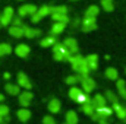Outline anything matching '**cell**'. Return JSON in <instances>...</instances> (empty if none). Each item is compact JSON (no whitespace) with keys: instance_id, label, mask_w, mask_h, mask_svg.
Listing matches in <instances>:
<instances>
[{"instance_id":"ac0fdd59","label":"cell","mask_w":126,"mask_h":124,"mask_svg":"<svg viewBox=\"0 0 126 124\" xmlns=\"http://www.w3.org/2000/svg\"><path fill=\"white\" fill-rule=\"evenodd\" d=\"M16 115H18V120H19V121L27 123V121L31 118V111H30L28 108H21V110L16 112Z\"/></svg>"},{"instance_id":"5b68a950","label":"cell","mask_w":126,"mask_h":124,"mask_svg":"<svg viewBox=\"0 0 126 124\" xmlns=\"http://www.w3.org/2000/svg\"><path fill=\"white\" fill-rule=\"evenodd\" d=\"M81 86H82V91L85 93H90L95 89V80L90 76H81Z\"/></svg>"},{"instance_id":"6da1fadb","label":"cell","mask_w":126,"mask_h":124,"mask_svg":"<svg viewBox=\"0 0 126 124\" xmlns=\"http://www.w3.org/2000/svg\"><path fill=\"white\" fill-rule=\"evenodd\" d=\"M70 64H72V69H73L78 74H81V76H88L90 69H88V66H87L85 57H82L81 54H73V56L70 57Z\"/></svg>"},{"instance_id":"44dd1931","label":"cell","mask_w":126,"mask_h":124,"mask_svg":"<svg viewBox=\"0 0 126 124\" xmlns=\"http://www.w3.org/2000/svg\"><path fill=\"white\" fill-rule=\"evenodd\" d=\"M66 25H67V24H62V22H54V24H53V26H51V31H50V34H51L53 37H56V35L62 34V32L64 31V28H66Z\"/></svg>"},{"instance_id":"ffe728a7","label":"cell","mask_w":126,"mask_h":124,"mask_svg":"<svg viewBox=\"0 0 126 124\" xmlns=\"http://www.w3.org/2000/svg\"><path fill=\"white\" fill-rule=\"evenodd\" d=\"M93 104H94L95 108H103V107H106V105H107V99H106V96H103V95L97 93L94 98H93Z\"/></svg>"},{"instance_id":"3957f363","label":"cell","mask_w":126,"mask_h":124,"mask_svg":"<svg viewBox=\"0 0 126 124\" xmlns=\"http://www.w3.org/2000/svg\"><path fill=\"white\" fill-rule=\"evenodd\" d=\"M69 98H70V99H73L75 102L84 104L90 96L84 92L82 89H79V88H75V86H73V88H70V91H69Z\"/></svg>"},{"instance_id":"ab89813d","label":"cell","mask_w":126,"mask_h":124,"mask_svg":"<svg viewBox=\"0 0 126 124\" xmlns=\"http://www.w3.org/2000/svg\"><path fill=\"white\" fill-rule=\"evenodd\" d=\"M10 77V73H4V79H9Z\"/></svg>"},{"instance_id":"e575fe53","label":"cell","mask_w":126,"mask_h":124,"mask_svg":"<svg viewBox=\"0 0 126 124\" xmlns=\"http://www.w3.org/2000/svg\"><path fill=\"white\" fill-rule=\"evenodd\" d=\"M43 124H56V120L51 115H46V117H43Z\"/></svg>"},{"instance_id":"7a4b0ae2","label":"cell","mask_w":126,"mask_h":124,"mask_svg":"<svg viewBox=\"0 0 126 124\" xmlns=\"http://www.w3.org/2000/svg\"><path fill=\"white\" fill-rule=\"evenodd\" d=\"M73 54H70L69 51H67V48L63 45V42H56L54 45H53V57H54V60H57V62H70V57H72Z\"/></svg>"},{"instance_id":"8fae6325","label":"cell","mask_w":126,"mask_h":124,"mask_svg":"<svg viewBox=\"0 0 126 124\" xmlns=\"http://www.w3.org/2000/svg\"><path fill=\"white\" fill-rule=\"evenodd\" d=\"M18 85L22 86L24 89H31L32 88V83H31V80H30V77L25 73H22V72L18 73Z\"/></svg>"},{"instance_id":"f546056e","label":"cell","mask_w":126,"mask_h":124,"mask_svg":"<svg viewBox=\"0 0 126 124\" xmlns=\"http://www.w3.org/2000/svg\"><path fill=\"white\" fill-rule=\"evenodd\" d=\"M12 53V47L6 42H1L0 44V57H4V56H9Z\"/></svg>"},{"instance_id":"603a6c76","label":"cell","mask_w":126,"mask_h":124,"mask_svg":"<svg viewBox=\"0 0 126 124\" xmlns=\"http://www.w3.org/2000/svg\"><path fill=\"white\" fill-rule=\"evenodd\" d=\"M19 88L21 86L19 85H15V83H6V86H4L6 92L9 93V95H19L21 93V89Z\"/></svg>"},{"instance_id":"7bdbcfd3","label":"cell","mask_w":126,"mask_h":124,"mask_svg":"<svg viewBox=\"0 0 126 124\" xmlns=\"http://www.w3.org/2000/svg\"><path fill=\"white\" fill-rule=\"evenodd\" d=\"M70 1H78V0H70Z\"/></svg>"},{"instance_id":"1f68e13d","label":"cell","mask_w":126,"mask_h":124,"mask_svg":"<svg viewBox=\"0 0 126 124\" xmlns=\"http://www.w3.org/2000/svg\"><path fill=\"white\" fill-rule=\"evenodd\" d=\"M106 99L109 101V102H111V104H116V102H119V99H117V95L114 92H111V91H107L106 92Z\"/></svg>"},{"instance_id":"ee69618b","label":"cell","mask_w":126,"mask_h":124,"mask_svg":"<svg viewBox=\"0 0 126 124\" xmlns=\"http://www.w3.org/2000/svg\"><path fill=\"white\" fill-rule=\"evenodd\" d=\"M1 124H6V123H1Z\"/></svg>"},{"instance_id":"9c48e42d","label":"cell","mask_w":126,"mask_h":124,"mask_svg":"<svg viewBox=\"0 0 126 124\" xmlns=\"http://www.w3.org/2000/svg\"><path fill=\"white\" fill-rule=\"evenodd\" d=\"M63 45L67 48V51H69L70 54H78V51H79L78 41H76L75 38H66V39L63 41Z\"/></svg>"},{"instance_id":"4316f807","label":"cell","mask_w":126,"mask_h":124,"mask_svg":"<svg viewBox=\"0 0 126 124\" xmlns=\"http://www.w3.org/2000/svg\"><path fill=\"white\" fill-rule=\"evenodd\" d=\"M106 77L110 80H117L119 79V72L114 67H107L106 69Z\"/></svg>"},{"instance_id":"484cf974","label":"cell","mask_w":126,"mask_h":124,"mask_svg":"<svg viewBox=\"0 0 126 124\" xmlns=\"http://www.w3.org/2000/svg\"><path fill=\"white\" fill-rule=\"evenodd\" d=\"M25 29V37L27 38H35L38 35H41V31L37 29V28H31V26H24Z\"/></svg>"},{"instance_id":"60d3db41","label":"cell","mask_w":126,"mask_h":124,"mask_svg":"<svg viewBox=\"0 0 126 124\" xmlns=\"http://www.w3.org/2000/svg\"><path fill=\"white\" fill-rule=\"evenodd\" d=\"M1 123H4V117H1V115H0V124Z\"/></svg>"},{"instance_id":"d590c367","label":"cell","mask_w":126,"mask_h":124,"mask_svg":"<svg viewBox=\"0 0 126 124\" xmlns=\"http://www.w3.org/2000/svg\"><path fill=\"white\" fill-rule=\"evenodd\" d=\"M12 24L15 25V26H22V18L18 15V16H13V19H12Z\"/></svg>"},{"instance_id":"74e56055","label":"cell","mask_w":126,"mask_h":124,"mask_svg":"<svg viewBox=\"0 0 126 124\" xmlns=\"http://www.w3.org/2000/svg\"><path fill=\"white\" fill-rule=\"evenodd\" d=\"M79 24H81V21H79V19H75V21H73V24H72V26H78Z\"/></svg>"},{"instance_id":"b9f144b4","label":"cell","mask_w":126,"mask_h":124,"mask_svg":"<svg viewBox=\"0 0 126 124\" xmlns=\"http://www.w3.org/2000/svg\"><path fill=\"white\" fill-rule=\"evenodd\" d=\"M1 101H4V96H3V95L0 93V102H1Z\"/></svg>"},{"instance_id":"836d02e7","label":"cell","mask_w":126,"mask_h":124,"mask_svg":"<svg viewBox=\"0 0 126 124\" xmlns=\"http://www.w3.org/2000/svg\"><path fill=\"white\" fill-rule=\"evenodd\" d=\"M51 13H67V7L66 6H54V7H51Z\"/></svg>"},{"instance_id":"2e32d148","label":"cell","mask_w":126,"mask_h":124,"mask_svg":"<svg viewBox=\"0 0 126 124\" xmlns=\"http://www.w3.org/2000/svg\"><path fill=\"white\" fill-rule=\"evenodd\" d=\"M81 105H82V111H84L87 115H90V117L94 114L95 110H97V108L94 107V104H93V99H90V98H88L84 104H81Z\"/></svg>"},{"instance_id":"8992f818","label":"cell","mask_w":126,"mask_h":124,"mask_svg":"<svg viewBox=\"0 0 126 124\" xmlns=\"http://www.w3.org/2000/svg\"><path fill=\"white\" fill-rule=\"evenodd\" d=\"M12 19H13V9L10 6H7V7H4L3 13L0 15V28L9 25L12 22Z\"/></svg>"},{"instance_id":"7c38bea8","label":"cell","mask_w":126,"mask_h":124,"mask_svg":"<svg viewBox=\"0 0 126 124\" xmlns=\"http://www.w3.org/2000/svg\"><path fill=\"white\" fill-rule=\"evenodd\" d=\"M32 98H34V95H32L30 91L19 93V104H21L24 108H27V107H30V104H31Z\"/></svg>"},{"instance_id":"277c9868","label":"cell","mask_w":126,"mask_h":124,"mask_svg":"<svg viewBox=\"0 0 126 124\" xmlns=\"http://www.w3.org/2000/svg\"><path fill=\"white\" fill-rule=\"evenodd\" d=\"M47 15H51V6L44 4V6H41V7L31 16V22L32 24H37V22H40L43 18H46Z\"/></svg>"},{"instance_id":"bcb514c9","label":"cell","mask_w":126,"mask_h":124,"mask_svg":"<svg viewBox=\"0 0 126 124\" xmlns=\"http://www.w3.org/2000/svg\"><path fill=\"white\" fill-rule=\"evenodd\" d=\"M64 124H67V123H64Z\"/></svg>"},{"instance_id":"8d00e7d4","label":"cell","mask_w":126,"mask_h":124,"mask_svg":"<svg viewBox=\"0 0 126 124\" xmlns=\"http://www.w3.org/2000/svg\"><path fill=\"white\" fill-rule=\"evenodd\" d=\"M0 115H1V117H7V115H9V108H7V105H0Z\"/></svg>"},{"instance_id":"7402d4cb","label":"cell","mask_w":126,"mask_h":124,"mask_svg":"<svg viewBox=\"0 0 126 124\" xmlns=\"http://www.w3.org/2000/svg\"><path fill=\"white\" fill-rule=\"evenodd\" d=\"M98 13H100V7L98 6H95V4H91L87 10H85V18H97L98 16Z\"/></svg>"},{"instance_id":"ba28073f","label":"cell","mask_w":126,"mask_h":124,"mask_svg":"<svg viewBox=\"0 0 126 124\" xmlns=\"http://www.w3.org/2000/svg\"><path fill=\"white\" fill-rule=\"evenodd\" d=\"M81 29L84 32H93L97 29V21L94 18H84L81 22Z\"/></svg>"},{"instance_id":"cb8c5ba5","label":"cell","mask_w":126,"mask_h":124,"mask_svg":"<svg viewBox=\"0 0 126 124\" xmlns=\"http://www.w3.org/2000/svg\"><path fill=\"white\" fill-rule=\"evenodd\" d=\"M116 86H117V92H119V95H120L123 99H126V82L123 80V79H117Z\"/></svg>"},{"instance_id":"d6a6232c","label":"cell","mask_w":126,"mask_h":124,"mask_svg":"<svg viewBox=\"0 0 126 124\" xmlns=\"http://www.w3.org/2000/svg\"><path fill=\"white\" fill-rule=\"evenodd\" d=\"M64 82H66L67 85H75V83L81 82V76H79V74H78V76H67Z\"/></svg>"},{"instance_id":"30bf717a","label":"cell","mask_w":126,"mask_h":124,"mask_svg":"<svg viewBox=\"0 0 126 124\" xmlns=\"http://www.w3.org/2000/svg\"><path fill=\"white\" fill-rule=\"evenodd\" d=\"M95 114L98 115V121L100 120H109L113 114V108H109L107 105L103 107V108H97L95 110Z\"/></svg>"},{"instance_id":"52a82bcc","label":"cell","mask_w":126,"mask_h":124,"mask_svg":"<svg viewBox=\"0 0 126 124\" xmlns=\"http://www.w3.org/2000/svg\"><path fill=\"white\" fill-rule=\"evenodd\" d=\"M38 10V7L35 4H24L18 9V15L21 18H25V16H32L35 12Z\"/></svg>"},{"instance_id":"d6986e66","label":"cell","mask_w":126,"mask_h":124,"mask_svg":"<svg viewBox=\"0 0 126 124\" xmlns=\"http://www.w3.org/2000/svg\"><path fill=\"white\" fill-rule=\"evenodd\" d=\"M9 34L12 37H15V38H21V37H25V29H24V26H15V25H12L9 28Z\"/></svg>"},{"instance_id":"e0dca14e","label":"cell","mask_w":126,"mask_h":124,"mask_svg":"<svg viewBox=\"0 0 126 124\" xmlns=\"http://www.w3.org/2000/svg\"><path fill=\"white\" fill-rule=\"evenodd\" d=\"M47 108H48V111H50V112L57 114V112L60 111V108H62V104H60V101H59L57 98H53V99H50V101H48Z\"/></svg>"},{"instance_id":"83f0119b","label":"cell","mask_w":126,"mask_h":124,"mask_svg":"<svg viewBox=\"0 0 126 124\" xmlns=\"http://www.w3.org/2000/svg\"><path fill=\"white\" fill-rule=\"evenodd\" d=\"M64 117H66V123L67 124H78V114L75 111H72V110L67 111Z\"/></svg>"},{"instance_id":"f1b7e54d","label":"cell","mask_w":126,"mask_h":124,"mask_svg":"<svg viewBox=\"0 0 126 124\" xmlns=\"http://www.w3.org/2000/svg\"><path fill=\"white\" fill-rule=\"evenodd\" d=\"M54 44H56V37H53V35L46 37V38L41 39V42H40L41 47H51V45H54Z\"/></svg>"},{"instance_id":"d4e9b609","label":"cell","mask_w":126,"mask_h":124,"mask_svg":"<svg viewBox=\"0 0 126 124\" xmlns=\"http://www.w3.org/2000/svg\"><path fill=\"white\" fill-rule=\"evenodd\" d=\"M51 18H53L54 22L69 24V16H67V13H51Z\"/></svg>"},{"instance_id":"5bb4252c","label":"cell","mask_w":126,"mask_h":124,"mask_svg":"<svg viewBox=\"0 0 126 124\" xmlns=\"http://www.w3.org/2000/svg\"><path fill=\"white\" fill-rule=\"evenodd\" d=\"M113 111L116 112V115L122 121H126V107L125 105H120L119 102H116V104H113Z\"/></svg>"},{"instance_id":"f35d334b","label":"cell","mask_w":126,"mask_h":124,"mask_svg":"<svg viewBox=\"0 0 126 124\" xmlns=\"http://www.w3.org/2000/svg\"><path fill=\"white\" fill-rule=\"evenodd\" d=\"M98 124H110V123H109L107 120H100V121H98Z\"/></svg>"},{"instance_id":"4dcf8cb0","label":"cell","mask_w":126,"mask_h":124,"mask_svg":"<svg viewBox=\"0 0 126 124\" xmlns=\"http://www.w3.org/2000/svg\"><path fill=\"white\" fill-rule=\"evenodd\" d=\"M101 7L106 12H113L114 10V3H113V0H101Z\"/></svg>"},{"instance_id":"4fadbf2b","label":"cell","mask_w":126,"mask_h":124,"mask_svg":"<svg viewBox=\"0 0 126 124\" xmlns=\"http://www.w3.org/2000/svg\"><path fill=\"white\" fill-rule=\"evenodd\" d=\"M30 45H27V44H19V45H16V48H15V53H16V56L18 57H22V59H25V57H28L30 56Z\"/></svg>"},{"instance_id":"9a60e30c","label":"cell","mask_w":126,"mask_h":124,"mask_svg":"<svg viewBox=\"0 0 126 124\" xmlns=\"http://www.w3.org/2000/svg\"><path fill=\"white\" fill-rule=\"evenodd\" d=\"M85 60H87V66H88L90 72L97 70V67H98V56H97V54H90V56H87Z\"/></svg>"},{"instance_id":"f6af8a7d","label":"cell","mask_w":126,"mask_h":124,"mask_svg":"<svg viewBox=\"0 0 126 124\" xmlns=\"http://www.w3.org/2000/svg\"><path fill=\"white\" fill-rule=\"evenodd\" d=\"M125 73H126V69H125Z\"/></svg>"}]
</instances>
